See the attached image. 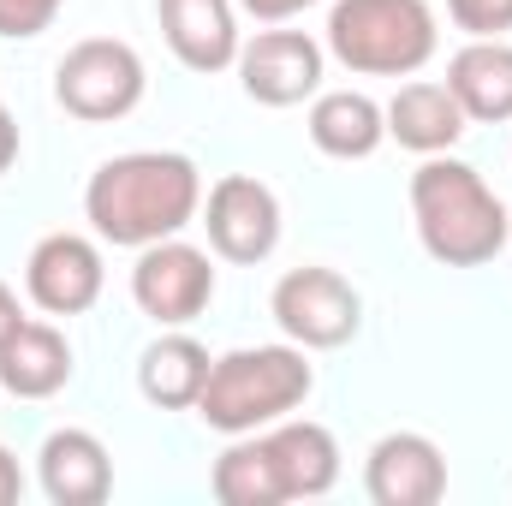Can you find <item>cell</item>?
Returning <instances> with one entry per match:
<instances>
[{"label": "cell", "mask_w": 512, "mask_h": 506, "mask_svg": "<svg viewBox=\"0 0 512 506\" xmlns=\"http://www.w3.org/2000/svg\"><path fill=\"white\" fill-rule=\"evenodd\" d=\"M203 215V173L179 149H131L90 173L84 185V221L102 245L143 251L161 239H179Z\"/></svg>", "instance_id": "cell-1"}, {"label": "cell", "mask_w": 512, "mask_h": 506, "mask_svg": "<svg viewBox=\"0 0 512 506\" xmlns=\"http://www.w3.org/2000/svg\"><path fill=\"white\" fill-rule=\"evenodd\" d=\"M411 221L423 251L447 268H483L507 245V203L489 191V179L471 161L453 155H423L411 173Z\"/></svg>", "instance_id": "cell-2"}, {"label": "cell", "mask_w": 512, "mask_h": 506, "mask_svg": "<svg viewBox=\"0 0 512 506\" xmlns=\"http://www.w3.org/2000/svg\"><path fill=\"white\" fill-rule=\"evenodd\" d=\"M316 387V370L304 346H239L209 364V381L197 393V417L221 435H256L280 417H292Z\"/></svg>", "instance_id": "cell-3"}, {"label": "cell", "mask_w": 512, "mask_h": 506, "mask_svg": "<svg viewBox=\"0 0 512 506\" xmlns=\"http://www.w3.org/2000/svg\"><path fill=\"white\" fill-rule=\"evenodd\" d=\"M322 48L358 78H411L435 60L441 30L429 0H334Z\"/></svg>", "instance_id": "cell-4"}, {"label": "cell", "mask_w": 512, "mask_h": 506, "mask_svg": "<svg viewBox=\"0 0 512 506\" xmlns=\"http://www.w3.org/2000/svg\"><path fill=\"white\" fill-rule=\"evenodd\" d=\"M143 90H149L143 54L131 42H120V36H84L54 66V102L72 120H84V126L126 120L131 108L143 102Z\"/></svg>", "instance_id": "cell-5"}, {"label": "cell", "mask_w": 512, "mask_h": 506, "mask_svg": "<svg viewBox=\"0 0 512 506\" xmlns=\"http://www.w3.org/2000/svg\"><path fill=\"white\" fill-rule=\"evenodd\" d=\"M280 334L304 352H340L364 328V298L346 274L334 268H286L268 298Z\"/></svg>", "instance_id": "cell-6"}, {"label": "cell", "mask_w": 512, "mask_h": 506, "mask_svg": "<svg viewBox=\"0 0 512 506\" xmlns=\"http://www.w3.org/2000/svg\"><path fill=\"white\" fill-rule=\"evenodd\" d=\"M131 298L149 322L161 328H185L209 310L215 298V262L209 251L185 245V239H161V245H143L131 262Z\"/></svg>", "instance_id": "cell-7"}, {"label": "cell", "mask_w": 512, "mask_h": 506, "mask_svg": "<svg viewBox=\"0 0 512 506\" xmlns=\"http://www.w3.org/2000/svg\"><path fill=\"white\" fill-rule=\"evenodd\" d=\"M197 221L209 233V251L221 256V262H239V268L268 262L274 245H280V197L262 179H251V173L215 179Z\"/></svg>", "instance_id": "cell-8"}, {"label": "cell", "mask_w": 512, "mask_h": 506, "mask_svg": "<svg viewBox=\"0 0 512 506\" xmlns=\"http://www.w3.org/2000/svg\"><path fill=\"white\" fill-rule=\"evenodd\" d=\"M239 84L245 96L262 108H298L322 90V66L328 48L310 30H256L251 42L239 48Z\"/></svg>", "instance_id": "cell-9"}, {"label": "cell", "mask_w": 512, "mask_h": 506, "mask_svg": "<svg viewBox=\"0 0 512 506\" xmlns=\"http://www.w3.org/2000/svg\"><path fill=\"white\" fill-rule=\"evenodd\" d=\"M102 286H108V268H102L96 239L84 233H48L24 262V292L48 316H84L102 298Z\"/></svg>", "instance_id": "cell-10"}, {"label": "cell", "mask_w": 512, "mask_h": 506, "mask_svg": "<svg viewBox=\"0 0 512 506\" xmlns=\"http://www.w3.org/2000/svg\"><path fill=\"white\" fill-rule=\"evenodd\" d=\"M364 495L376 506H435L447 495V459L429 435L393 429L364 459Z\"/></svg>", "instance_id": "cell-11"}, {"label": "cell", "mask_w": 512, "mask_h": 506, "mask_svg": "<svg viewBox=\"0 0 512 506\" xmlns=\"http://www.w3.org/2000/svg\"><path fill=\"white\" fill-rule=\"evenodd\" d=\"M161 36L185 72H227L245 48L239 36V6L233 0H155Z\"/></svg>", "instance_id": "cell-12"}, {"label": "cell", "mask_w": 512, "mask_h": 506, "mask_svg": "<svg viewBox=\"0 0 512 506\" xmlns=\"http://www.w3.org/2000/svg\"><path fill=\"white\" fill-rule=\"evenodd\" d=\"M36 483L54 506H102L114 495V459L90 429H54L36 453Z\"/></svg>", "instance_id": "cell-13"}, {"label": "cell", "mask_w": 512, "mask_h": 506, "mask_svg": "<svg viewBox=\"0 0 512 506\" xmlns=\"http://www.w3.org/2000/svg\"><path fill=\"white\" fill-rule=\"evenodd\" d=\"M274 465H280V483H286V501H322L334 483H340V441L310 423V417H280L262 429Z\"/></svg>", "instance_id": "cell-14"}, {"label": "cell", "mask_w": 512, "mask_h": 506, "mask_svg": "<svg viewBox=\"0 0 512 506\" xmlns=\"http://www.w3.org/2000/svg\"><path fill=\"white\" fill-rule=\"evenodd\" d=\"M382 114H387V137L399 149H411V155H447L465 137V126H471L465 108H459V96L447 84H429V78L399 84V96L387 102Z\"/></svg>", "instance_id": "cell-15"}, {"label": "cell", "mask_w": 512, "mask_h": 506, "mask_svg": "<svg viewBox=\"0 0 512 506\" xmlns=\"http://www.w3.org/2000/svg\"><path fill=\"white\" fill-rule=\"evenodd\" d=\"M447 90L459 96L465 120H512V42L501 36H471L453 60H447Z\"/></svg>", "instance_id": "cell-16"}, {"label": "cell", "mask_w": 512, "mask_h": 506, "mask_svg": "<svg viewBox=\"0 0 512 506\" xmlns=\"http://www.w3.org/2000/svg\"><path fill=\"white\" fill-rule=\"evenodd\" d=\"M310 143L334 161H370L387 143V114L364 90H316L310 96Z\"/></svg>", "instance_id": "cell-17"}, {"label": "cell", "mask_w": 512, "mask_h": 506, "mask_svg": "<svg viewBox=\"0 0 512 506\" xmlns=\"http://www.w3.org/2000/svg\"><path fill=\"white\" fill-rule=\"evenodd\" d=\"M72 381V346L54 322H18L12 340L0 346V387L12 399H54Z\"/></svg>", "instance_id": "cell-18"}, {"label": "cell", "mask_w": 512, "mask_h": 506, "mask_svg": "<svg viewBox=\"0 0 512 506\" xmlns=\"http://www.w3.org/2000/svg\"><path fill=\"white\" fill-rule=\"evenodd\" d=\"M209 352L191 340V334H161L155 346H143V358H137V393L149 399V405H161V411H197V393H203V381H209Z\"/></svg>", "instance_id": "cell-19"}, {"label": "cell", "mask_w": 512, "mask_h": 506, "mask_svg": "<svg viewBox=\"0 0 512 506\" xmlns=\"http://www.w3.org/2000/svg\"><path fill=\"white\" fill-rule=\"evenodd\" d=\"M209 483H215V501L221 506H280L286 501V483H280V465H274L262 429L256 435H233V447L215 459Z\"/></svg>", "instance_id": "cell-20"}, {"label": "cell", "mask_w": 512, "mask_h": 506, "mask_svg": "<svg viewBox=\"0 0 512 506\" xmlns=\"http://www.w3.org/2000/svg\"><path fill=\"white\" fill-rule=\"evenodd\" d=\"M60 6L66 0H0V36L6 42H30V36H42L60 18Z\"/></svg>", "instance_id": "cell-21"}, {"label": "cell", "mask_w": 512, "mask_h": 506, "mask_svg": "<svg viewBox=\"0 0 512 506\" xmlns=\"http://www.w3.org/2000/svg\"><path fill=\"white\" fill-rule=\"evenodd\" d=\"M447 12L465 36H507L512 30V0H447Z\"/></svg>", "instance_id": "cell-22"}, {"label": "cell", "mask_w": 512, "mask_h": 506, "mask_svg": "<svg viewBox=\"0 0 512 506\" xmlns=\"http://www.w3.org/2000/svg\"><path fill=\"white\" fill-rule=\"evenodd\" d=\"M304 6H316V0H239V12H251L256 24H286V18H298Z\"/></svg>", "instance_id": "cell-23"}, {"label": "cell", "mask_w": 512, "mask_h": 506, "mask_svg": "<svg viewBox=\"0 0 512 506\" xmlns=\"http://www.w3.org/2000/svg\"><path fill=\"white\" fill-rule=\"evenodd\" d=\"M18 495H24V471H18V459L0 447V506H12Z\"/></svg>", "instance_id": "cell-24"}, {"label": "cell", "mask_w": 512, "mask_h": 506, "mask_svg": "<svg viewBox=\"0 0 512 506\" xmlns=\"http://www.w3.org/2000/svg\"><path fill=\"white\" fill-rule=\"evenodd\" d=\"M18 322H24V310H18V292L0 280V346L12 340V328H18Z\"/></svg>", "instance_id": "cell-25"}, {"label": "cell", "mask_w": 512, "mask_h": 506, "mask_svg": "<svg viewBox=\"0 0 512 506\" xmlns=\"http://www.w3.org/2000/svg\"><path fill=\"white\" fill-rule=\"evenodd\" d=\"M18 161V120L12 114H0V173Z\"/></svg>", "instance_id": "cell-26"}, {"label": "cell", "mask_w": 512, "mask_h": 506, "mask_svg": "<svg viewBox=\"0 0 512 506\" xmlns=\"http://www.w3.org/2000/svg\"><path fill=\"white\" fill-rule=\"evenodd\" d=\"M0 114H6V102H0Z\"/></svg>", "instance_id": "cell-27"}]
</instances>
